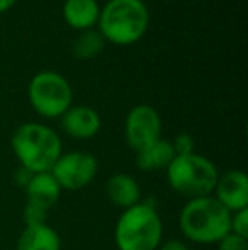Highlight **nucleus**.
Returning <instances> with one entry per match:
<instances>
[{
    "mask_svg": "<svg viewBox=\"0 0 248 250\" xmlns=\"http://www.w3.org/2000/svg\"><path fill=\"white\" fill-rule=\"evenodd\" d=\"M50 172L61 191H80L92 184L97 177L99 162L89 151H63Z\"/></svg>",
    "mask_w": 248,
    "mask_h": 250,
    "instance_id": "0eeeda50",
    "label": "nucleus"
},
{
    "mask_svg": "<svg viewBox=\"0 0 248 250\" xmlns=\"http://www.w3.org/2000/svg\"><path fill=\"white\" fill-rule=\"evenodd\" d=\"M216 247L218 250H248V238L238 237V235L229 231L226 237H223L216 244Z\"/></svg>",
    "mask_w": 248,
    "mask_h": 250,
    "instance_id": "aec40b11",
    "label": "nucleus"
},
{
    "mask_svg": "<svg viewBox=\"0 0 248 250\" xmlns=\"http://www.w3.org/2000/svg\"><path fill=\"white\" fill-rule=\"evenodd\" d=\"M150 10L143 0H107L100 5L97 31L106 43L131 46L146 34Z\"/></svg>",
    "mask_w": 248,
    "mask_h": 250,
    "instance_id": "f03ea898",
    "label": "nucleus"
},
{
    "mask_svg": "<svg viewBox=\"0 0 248 250\" xmlns=\"http://www.w3.org/2000/svg\"><path fill=\"white\" fill-rule=\"evenodd\" d=\"M229 231L238 237L248 238V208L247 209H240L236 213H231V225H229Z\"/></svg>",
    "mask_w": 248,
    "mask_h": 250,
    "instance_id": "f3484780",
    "label": "nucleus"
},
{
    "mask_svg": "<svg viewBox=\"0 0 248 250\" xmlns=\"http://www.w3.org/2000/svg\"><path fill=\"white\" fill-rule=\"evenodd\" d=\"M24 223L26 227H33V225H44L48 220V211H43L39 208L33 206V204H27L24 206Z\"/></svg>",
    "mask_w": 248,
    "mask_h": 250,
    "instance_id": "6ab92c4d",
    "label": "nucleus"
},
{
    "mask_svg": "<svg viewBox=\"0 0 248 250\" xmlns=\"http://www.w3.org/2000/svg\"><path fill=\"white\" fill-rule=\"evenodd\" d=\"M17 3V0H0V14H5Z\"/></svg>",
    "mask_w": 248,
    "mask_h": 250,
    "instance_id": "5701e85b",
    "label": "nucleus"
},
{
    "mask_svg": "<svg viewBox=\"0 0 248 250\" xmlns=\"http://www.w3.org/2000/svg\"><path fill=\"white\" fill-rule=\"evenodd\" d=\"M170 143H172L173 151H175V157H179V155H189L195 151V142L189 133H180Z\"/></svg>",
    "mask_w": 248,
    "mask_h": 250,
    "instance_id": "a211bd4d",
    "label": "nucleus"
},
{
    "mask_svg": "<svg viewBox=\"0 0 248 250\" xmlns=\"http://www.w3.org/2000/svg\"><path fill=\"white\" fill-rule=\"evenodd\" d=\"M104 191H106L107 199L121 209H128L141 201V188L138 181L124 172L111 175L106 181Z\"/></svg>",
    "mask_w": 248,
    "mask_h": 250,
    "instance_id": "f8f14e48",
    "label": "nucleus"
},
{
    "mask_svg": "<svg viewBox=\"0 0 248 250\" xmlns=\"http://www.w3.org/2000/svg\"><path fill=\"white\" fill-rule=\"evenodd\" d=\"M61 129L75 140H90L100 131L102 119L90 105H72L60 118Z\"/></svg>",
    "mask_w": 248,
    "mask_h": 250,
    "instance_id": "9d476101",
    "label": "nucleus"
},
{
    "mask_svg": "<svg viewBox=\"0 0 248 250\" xmlns=\"http://www.w3.org/2000/svg\"><path fill=\"white\" fill-rule=\"evenodd\" d=\"M175 158V151L170 143V140L160 138L156 143L150 145L148 148L136 153V167L143 172H158L165 170L172 160Z\"/></svg>",
    "mask_w": 248,
    "mask_h": 250,
    "instance_id": "2eb2a0df",
    "label": "nucleus"
},
{
    "mask_svg": "<svg viewBox=\"0 0 248 250\" xmlns=\"http://www.w3.org/2000/svg\"><path fill=\"white\" fill-rule=\"evenodd\" d=\"M212 198L223 204L229 213L248 208V175L243 170L231 168L219 174Z\"/></svg>",
    "mask_w": 248,
    "mask_h": 250,
    "instance_id": "1a4fd4ad",
    "label": "nucleus"
},
{
    "mask_svg": "<svg viewBox=\"0 0 248 250\" xmlns=\"http://www.w3.org/2000/svg\"><path fill=\"white\" fill-rule=\"evenodd\" d=\"M106 48V40L97 29L78 33L72 44V55L78 60H92L99 56Z\"/></svg>",
    "mask_w": 248,
    "mask_h": 250,
    "instance_id": "dca6fc26",
    "label": "nucleus"
},
{
    "mask_svg": "<svg viewBox=\"0 0 248 250\" xmlns=\"http://www.w3.org/2000/svg\"><path fill=\"white\" fill-rule=\"evenodd\" d=\"M117 250H156L163 242V221L155 204L139 201L123 209L114 228Z\"/></svg>",
    "mask_w": 248,
    "mask_h": 250,
    "instance_id": "20e7f679",
    "label": "nucleus"
},
{
    "mask_svg": "<svg viewBox=\"0 0 248 250\" xmlns=\"http://www.w3.org/2000/svg\"><path fill=\"white\" fill-rule=\"evenodd\" d=\"M27 99L38 116L58 119L73 105V89L65 75L55 70H43L29 80Z\"/></svg>",
    "mask_w": 248,
    "mask_h": 250,
    "instance_id": "423d86ee",
    "label": "nucleus"
},
{
    "mask_svg": "<svg viewBox=\"0 0 248 250\" xmlns=\"http://www.w3.org/2000/svg\"><path fill=\"white\" fill-rule=\"evenodd\" d=\"M61 188L51 172H43V174H33L29 182L24 188V194H26V203L33 204V206L39 208L43 211H48L60 201Z\"/></svg>",
    "mask_w": 248,
    "mask_h": 250,
    "instance_id": "9b49d317",
    "label": "nucleus"
},
{
    "mask_svg": "<svg viewBox=\"0 0 248 250\" xmlns=\"http://www.w3.org/2000/svg\"><path fill=\"white\" fill-rule=\"evenodd\" d=\"M229 225L231 213L212 196L189 199L179 214L180 233L199 245H216L229 233Z\"/></svg>",
    "mask_w": 248,
    "mask_h": 250,
    "instance_id": "7ed1b4c3",
    "label": "nucleus"
},
{
    "mask_svg": "<svg viewBox=\"0 0 248 250\" xmlns=\"http://www.w3.org/2000/svg\"><path fill=\"white\" fill-rule=\"evenodd\" d=\"M31 172H27L26 168H22V167H19L17 168V172H16V184H19L20 188H26V184L29 182V179H31Z\"/></svg>",
    "mask_w": 248,
    "mask_h": 250,
    "instance_id": "4be33fe9",
    "label": "nucleus"
},
{
    "mask_svg": "<svg viewBox=\"0 0 248 250\" xmlns=\"http://www.w3.org/2000/svg\"><path fill=\"white\" fill-rule=\"evenodd\" d=\"M10 148L19 167L31 174H43L53 168L63 153V143L57 129L44 123L27 121L19 125L10 136Z\"/></svg>",
    "mask_w": 248,
    "mask_h": 250,
    "instance_id": "f257e3e1",
    "label": "nucleus"
},
{
    "mask_svg": "<svg viewBox=\"0 0 248 250\" xmlns=\"http://www.w3.org/2000/svg\"><path fill=\"white\" fill-rule=\"evenodd\" d=\"M170 189L189 199L211 196L214 191L219 170L214 162L201 153L179 155L165 168Z\"/></svg>",
    "mask_w": 248,
    "mask_h": 250,
    "instance_id": "39448f33",
    "label": "nucleus"
},
{
    "mask_svg": "<svg viewBox=\"0 0 248 250\" xmlns=\"http://www.w3.org/2000/svg\"><path fill=\"white\" fill-rule=\"evenodd\" d=\"M156 250H191V249H189V245L184 240H180V238H170V240H167V242H162Z\"/></svg>",
    "mask_w": 248,
    "mask_h": 250,
    "instance_id": "412c9836",
    "label": "nucleus"
},
{
    "mask_svg": "<svg viewBox=\"0 0 248 250\" xmlns=\"http://www.w3.org/2000/svg\"><path fill=\"white\" fill-rule=\"evenodd\" d=\"M16 250H61V238L48 223L24 227L17 238Z\"/></svg>",
    "mask_w": 248,
    "mask_h": 250,
    "instance_id": "4468645a",
    "label": "nucleus"
},
{
    "mask_svg": "<svg viewBox=\"0 0 248 250\" xmlns=\"http://www.w3.org/2000/svg\"><path fill=\"white\" fill-rule=\"evenodd\" d=\"M100 16V5L97 0H65L63 3V19L72 29L89 31L95 29Z\"/></svg>",
    "mask_w": 248,
    "mask_h": 250,
    "instance_id": "ddd939ff",
    "label": "nucleus"
},
{
    "mask_svg": "<svg viewBox=\"0 0 248 250\" xmlns=\"http://www.w3.org/2000/svg\"><path fill=\"white\" fill-rule=\"evenodd\" d=\"M162 138V118L150 104H138L129 109L124 119V140L134 153L148 148Z\"/></svg>",
    "mask_w": 248,
    "mask_h": 250,
    "instance_id": "6e6552de",
    "label": "nucleus"
}]
</instances>
